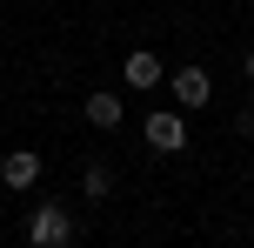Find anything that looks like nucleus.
I'll list each match as a JSON object with an SVG mask.
<instances>
[{
    "label": "nucleus",
    "mask_w": 254,
    "mask_h": 248,
    "mask_svg": "<svg viewBox=\"0 0 254 248\" xmlns=\"http://www.w3.org/2000/svg\"><path fill=\"white\" fill-rule=\"evenodd\" d=\"M167 87H174V107H181V114H194V107L214 101V81H207V67H181Z\"/></svg>",
    "instance_id": "obj_3"
},
{
    "label": "nucleus",
    "mask_w": 254,
    "mask_h": 248,
    "mask_svg": "<svg viewBox=\"0 0 254 248\" xmlns=\"http://www.w3.org/2000/svg\"><path fill=\"white\" fill-rule=\"evenodd\" d=\"M27 242L34 248H67L74 242V215H67L61 201H40V208L27 215Z\"/></svg>",
    "instance_id": "obj_1"
},
{
    "label": "nucleus",
    "mask_w": 254,
    "mask_h": 248,
    "mask_svg": "<svg viewBox=\"0 0 254 248\" xmlns=\"http://www.w3.org/2000/svg\"><path fill=\"white\" fill-rule=\"evenodd\" d=\"M80 188H87V201H107V188H114L107 161H87V168H80Z\"/></svg>",
    "instance_id": "obj_7"
},
{
    "label": "nucleus",
    "mask_w": 254,
    "mask_h": 248,
    "mask_svg": "<svg viewBox=\"0 0 254 248\" xmlns=\"http://www.w3.org/2000/svg\"><path fill=\"white\" fill-rule=\"evenodd\" d=\"M121 74H127V87H161V54L134 47V54H127V67H121Z\"/></svg>",
    "instance_id": "obj_5"
},
{
    "label": "nucleus",
    "mask_w": 254,
    "mask_h": 248,
    "mask_svg": "<svg viewBox=\"0 0 254 248\" xmlns=\"http://www.w3.org/2000/svg\"><path fill=\"white\" fill-rule=\"evenodd\" d=\"M121 114H127V107H121V94H87V121H94V128H107V134H114V128H121Z\"/></svg>",
    "instance_id": "obj_6"
},
{
    "label": "nucleus",
    "mask_w": 254,
    "mask_h": 248,
    "mask_svg": "<svg viewBox=\"0 0 254 248\" xmlns=\"http://www.w3.org/2000/svg\"><path fill=\"white\" fill-rule=\"evenodd\" d=\"M40 181V155L34 148H7L0 155V188H34Z\"/></svg>",
    "instance_id": "obj_4"
},
{
    "label": "nucleus",
    "mask_w": 254,
    "mask_h": 248,
    "mask_svg": "<svg viewBox=\"0 0 254 248\" xmlns=\"http://www.w3.org/2000/svg\"><path fill=\"white\" fill-rule=\"evenodd\" d=\"M147 148H154V155H181V148H188L181 107H154V114H147Z\"/></svg>",
    "instance_id": "obj_2"
},
{
    "label": "nucleus",
    "mask_w": 254,
    "mask_h": 248,
    "mask_svg": "<svg viewBox=\"0 0 254 248\" xmlns=\"http://www.w3.org/2000/svg\"><path fill=\"white\" fill-rule=\"evenodd\" d=\"M248 81H254V47H248Z\"/></svg>",
    "instance_id": "obj_8"
}]
</instances>
